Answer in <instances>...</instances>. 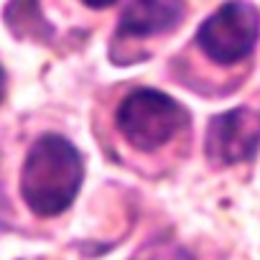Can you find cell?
I'll list each match as a JSON object with an SVG mask.
<instances>
[{"label": "cell", "instance_id": "5b68a950", "mask_svg": "<svg viewBox=\"0 0 260 260\" xmlns=\"http://www.w3.org/2000/svg\"><path fill=\"white\" fill-rule=\"evenodd\" d=\"M184 18V0H127L117 34L127 39H148L169 34Z\"/></svg>", "mask_w": 260, "mask_h": 260}, {"label": "cell", "instance_id": "52a82bcc", "mask_svg": "<svg viewBox=\"0 0 260 260\" xmlns=\"http://www.w3.org/2000/svg\"><path fill=\"white\" fill-rule=\"evenodd\" d=\"M3 97H6V72L0 67V102H3Z\"/></svg>", "mask_w": 260, "mask_h": 260}, {"label": "cell", "instance_id": "6da1fadb", "mask_svg": "<svg viewBox=\"0 0 260 260\" xmlns=\"http://www.w3.org/2000/svg\"><path fill=\"white\" fill-rule=\"evenodd\" d=\"M84 164L79 151L56 133L41 136L21 171V197L26 207L39 217H56L67 212L82 186Z\"/></svg>", "mask_w": 260, "mask_h": 260}, {"label": "cell", "instance_id": "3957f363", "mask_svg": "<svg viewBox=\"0 0 260 260\" xmlns=\"http://www.w3.org/2000/svg\"><path fill=\"white\" fill-rule=\"evenodd\" d=\"M260 36V13L247 0L219 6L197 31V46L214 64L230 67L247 59Z\"/></svg>", "mask_w": 260, "mask_h": 260}, {"label": "cell", "instance_id": "8992f818", "mask_svg": "<svg viewBox=\"0 0 260 260\" xmlns=\"http://www.w3.org/2000/svg\"><path fill=\"white\" fill-rule=\"evenodd\" d=\"M84 6H89V8H110V6H115L117 0H82Z\"/></svg>", "mask_w": 260, "mask_h": 260}, {"label": "cell", "instance_id": "277c9868", "mask_svg": "<svg viewBox=\"0 0 260 260\" xmlns=\"http://www.w3.org/2000/svg\"><path fill=\"white\" fill-rule=\"evenodd\" d=\"M204 151L214 166L250 161L260 151V112L250 107H235L214 115L207 127Z\"/></svg>", "mask_w": 260, "mask_h": 260}, {"label": "cell", "instance_id": "7a4b0ae2", "mask_svg": "<svg viewBox=\"0 0 260 260\" xmlns=\"http://www.w3.org/2000/svg\"><path fill=\"white\" fill-rule=\"evenodd\" d=\"M117 130L136 151H158L189 125V112L171 94L136 89L117 107Z\"/></svg>", "mask_w": 260, "mask_h": 260}]
</instances>
